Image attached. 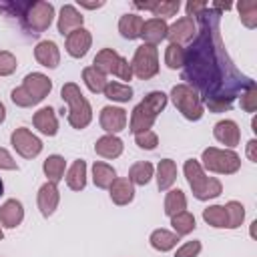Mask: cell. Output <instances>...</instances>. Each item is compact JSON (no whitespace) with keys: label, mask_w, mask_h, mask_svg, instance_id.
Returning <instances> with one entry per match:
<instances>
[{"label":"cell","mask_w":257,"mask_h":257,"mask_svg":"<svg viewBox=\"0 0 257 257\" xmlns=\"http://www.w3.org/2000/svg\"><path fill=\"white\" fill-rule=\"evenodd\" d=\"M177 241H179V235H175L173 231L169 229H155L149 237V243L155 251H161V253H167L171 249L177 247Z\"/></svg>","instance_id":"29"},{"label":"cell","mask_w":257,"mask_h":257,"mask_svg":"<svg viewBox=\"0 0 257 257\" xmlns=\"http://www.w3.org/2000/svg\"><path fill=\"white\" fill-rule=\"evenodd\" d=\"M207 6H209L207 2H193V0H191V2L185 4V10H187V16L193 18V16H199Z\"/></svg>","instance_id":"48"},{"label":"cell","mask_w":257,"mask_h":257,"mask_svg":"<svg viewBox=\"0 0 257 257\" xmlns=\"http://www.w3.org/2000/svg\"><path fill=\"white\" fill-rule=\"evenodd\" d=\"M6 120V106H4V102L0 100V124Z\"/></svg>","instance_id":"51"},{"label":"cell","mask_w":257,"mask_h":257,"mask_svg":"<svg viewBox=\"0 0 257 257\" xmlns=\"http://www.w3.org/2000/svg\"><path fill=\"white\" fill-rule=\"evenodd\" d=\"M22 86L28 90V94L36 102H42L52 90V80L42 72H28L22 80Z\"/></svg>","instance_id":"13"},{"label":"cell","mask_w":257,"mask_h":257,"mask_svg":"<svg viewBox=\"0 0 257 257\" xmlns=\"http://www.w3.org/2000/svg\"><path fill=\"white\" fill-rule=\"evenodd\" d=\"M169 98L173 100L175 108H177L187 120H201V118H203V114H205V104H203L199 92H197L193 86H189V84H185V82H179V84H175V86L171 88Z\"/></svg>","instance_id":"5"},{"label":"cell","mask_w":257,"mask_h":257,"mask_svg":"<svg viewBox=\"0 0 257 257\" xmlns=\"http://www.w3.org/2000/svg\"><path fill=\"white\" fill-rule=\"evenodd\" d=\"M34 128L44 137H54L58 133V118L52 106H42L32 114Z\"/></svg>","instance_id":"18"},{"label":"cell","mask_w":257,"mask_h":257,"mask_svg":"<svg viewBox=\"0 0 257 257\" xmlns=\"http://www.w3.org/2000/svg\"><path fill=\"white\" fill-rule=\"evenodd\" d=\"M239 104H241V108H243L245 112H255V110H257V86H255V82L249 84V86L241 92Z\"/></svg>","instance_id":"41"},{"label":"cell","mask_w":257,"mask_h":257,"mask_svg":"<svg viewBox=\"0 0 257 257\" xmlns=\"http://www.w3.org/2000/svg\"><path fill=\"white\" fill-rule=\"evenodd\" d=\"M24 221V207L18 199H6L0 205V227L16 229Z\"/></svg>","instance_id":"16"},{"label":"cell","mask_w":257,"mask_h":257,"mask_svg":"<svg viewBox=\"0 0 257 257\" xmlns=\"http://www.w3.org/2000/svg\"><path fill=\"white\" fill-rule=\"evenodd\" d=\"M2 239H4V229L0 227V241H2Z\"/></svg>","instance_id":"53"},{"label":"cell","mask_w":257,"mask_h":257,"mask_svg":"<svg viewBox=\"0 0 257 257\" xmlns=\"http://www.w3.org/2000/svg\"><path fill=\"white\" fill-rule=\"evenodd\" d=\"M60 96L68 104V114H66L68 124L76 131L86 128L92 122V106L88 98L82 94L80 86L76 82H66L60 88Z\"/></svg>","instance_id":"3"},{"label":"cell","mask_w":257,"mask_h":257,"mask_svg":"<svg viewBox=\"0 0 257 257\" xmlns=\"http://www.w3.org/2000/svg\"><path fill=\"white\" fill-rule=\"evenodd\" d=\"M108 100L112 102H128L133 98V86L126 82H116V80H108L102 92Z\"/></svg>","instance_id":"32"},{"label":"cell","mask_w":257,"mask_h":257,"mask_svg":"<svg viewBox=\"0 0 257 257\" xmlns=\"http://www.w3.org/2000/svg\"><path fill=\"white\" fill-rule=\"evenodd\" d=\"M92 46V34L90 30H86L84 26L82 28H76L74 32H70L66 36V42H64V48L66 52L72 56V58H82L86 56V52L90 50Z\"/></svg>","instance_id":"12"},{"label":"cell","mask_w":257,"mask_h":257,"mask_svg":"<svg viewBox=\"0 0 257 257\" xmlns=\"http://www.w3.org/2000/svg\"><path fill=\"white\" fill-rule=\"evenodd\" d=\"M183 211H187V195L181 189H169L165 195V215L171 219Z\"/></svg>","instance_id":"31"},{"label":"cell","mask_w":257,"mask_h":257,"mask_svg":"<svg viewBox=\"0 0 257 257\" xmlns=\"http://www.w3.org/2000/svg\"><path fill=\"white\" fill-rule=\"evenodd\" d=\"M213 137H215L217 143L225 145L227 149H233V147H237L239 141H241V128H239V124H237L235 120L223 118V120L215 122V126H213Z\"/></svg>","instance_id":"15"},{"label":"cell","mask_w":257,"mask_h":257,"mask_svg":"<svg viewBox=\"0 0 257 257\" xmlns=\"http://www.w3.org/2000/svg\"><path fill=\"white\" fill-rule=\"evenodd\" d=\"M10 145L12 149L22 157V159H36L40 153H42V141L32 133L28 131L26 126H18L12 131L10 135Z\"/></svg>","instance_id":"8"},{"label":"cell","mask_w":257,"mask_h":257,"mask_svg":"<svg viewBox=\"0 0 257 257\" xmlns=\"http://www.w3.org/2000/svg\"><path fill=\"white\" fill-rule=\"evenodd\" d=\"M143 22H145V18H143L141 14H135V12L122 14V16H120V20H118V32H120V36H122V38H126V40L141 38Z\"/></svg>","instance_id":"23"},{"label":"cell","mask_w":257,"mask_h":257,"mask_svg":"<svg viewBox=\"0 0 257 257\" xmlns=\"http://www.w3.org/2000/svg\"><path fill=\"white\" fill-rule=\"evenodd\" d=\"M114 179H116V171H114L112 165H108L104 161H94V165H92V183H94V187L108 189Z\"/></svg>","instance_id":"28"},{"label":"cell","mask_w":257,"mask_h":257,"mask_svg":"<svg viewBox=\"0 0 257 257\" xmlns=\"http://www.w3.org/2000/svg\"><path fill=\"white\" fill-rule=\"evenodd\" d=\"M58 203H60V191H58V185L46 181V183L38 189V193H36V205H38L40 215H42V217H50V215H54V211L58 209Z\"/></svg>","instance_id":"10"},{"label":"cell","mask_w":257,"mask_h":257,"mask_svg":"<svg viewBox=\"0 0 257 257\" xmlns=\"http://www.w3.org/2000/svg\"><path fill=\"white\" fill-rule=\"evenodd\" d=\"M98 122H100V128L106 135H116V133L126 128V110L120 108V106L106 104V106L100 108Z\"/></svg>","instance_id":"9"},{"label":"cell","mask_w":257,"mask_h":257,"mask_svg":"<svg viewBox=\"0 0 257 257\" xmlns=\"http://www.w3.org/2000/svg\"><path fill=\"white\" fill-rule=\"evenodd\" d=\"M64 179H66V185L70 191H82L86 187V163L82 159H76L68 167Z\"/></svg>","instance_id":"27"},{"label":"cell","mask_w":257,"mask_h":257,"mask_svg":"<svg viewBox=\"0 0 257 257\" xmlns=\"http://www.w3.org/2000/svg\"><path fill=\"white\" fill-rule=\"evenodd\" d=\"M118 60H120V54L114 48H102V50L96 52V56L92 60V66L98 72H102L104 76H108V74H114V68H116Z\"/></svg>","instance_id":"25"},{"label":"cell","mask_w":257,"mask_h":257,"mask_svg":"<svg viewBox=\"0 0 257 257\" xmlns=\"http://www.w3.org/2000/svg\"><path fill=\"white\" fill-rule=\"evenodd\" d=\"M225 207V215H227V229H237L243 225L245 221V207L239 201H229L223 205Z\"/></svg>","instance_id":"37"},{"label":"cell","mask_w":257,"mask_h":257,"mask_svg":"<svg viewBox=\"0 0 257 257\" xmlns=\"http://www.w3.org/2000/svg\"><path fill=\"white\" fill-rule=\"evenodd\" d=\"M0 169L2 171H18V163L14 161V157L0 147Z\"/></svg>","instance_id":"47"},{"label":"cell","mask_w":257,"mask_h":257,"mask_svg":"<svg viewBox=\"0 0 257 257\" xmlns=\"http://www.w3.org/2000/svg\"><path fill=\"white\" fill-rule=\"evenodd\" d=\"M82 80H84V84H86V88L90 90V92H94V94H98V92H104V86H106V76L102 74V72H98L94 66H86V68H82Z\"/></svg>","instance_id":"34"},{"label":"cell","mask_w":257,"mask_h":257,"mask_svg":"<svg viewBox=\"0 0 257 257\" xmlns=\"http://www.w3.org/2000/svg\"><path fill=\"white\" fill-rule=\"evenodd\" d=\"M165 64H167V68H171V70L183 68V64H185V48H183L181 44L169 42L167 48H165Z\"/></svg>","instance_id":"38"},{"label":"cell","mask_w":257,"mask_h":257,"mask_svg":"<svg viewBox=\"0 0 257 257\" xmlns=\"http://www.w3.org/2000/svg\"><path fill=\"white\" fill-rule=\"evenodd\" d=\"M18 68V60L10 50H0V76H10Z\"/></svg>","instance_id":"43"},{"label":"cell","mask_w":257,"mask_h":257,"mask_svg":"<svg viewBox=\"0 0 257 257\" xmlns=\"http://www.w3.org/2000/svg\"><path fill=\"white\" fill-rule=\"evenodd\" d=\"M245 155H247V159H249L251 163H257V141H255V139H251V141L247 143Z\"/></svg>","instance_id":"49"},{"label":"cell","mask_w":257,"mask_h":257,"mask_svg":"<svg viewBox=\"0 0 257 257\" xmlns=\"http://www.w3.org/2000/svg\"><path fill=\"white\" fill-rule=\"evenodd\" d=\"M171 227H173V233L179 235V237H185L189 233L195 231L197 227V221H195V215L191 211H183L175 217H171Z\"/></svg>","instance_id":"33"},{"label":"cell","mask_w":257,"mask_h":257,"mask_svg":"<svg viewBox=\"0 0 257 257\" xmlns=\"http://www.w3.org/2000/svg\"><path fill=\"white\" fill-rule=\"evenodd\" d=\"M133 76L141 80H149L159 74V48L153 44H141L135 50V56L131 60Z\"/></svg>","instance_id":"6"},{"label":"cell","mask_w":257,"mask_h":257,"mask_svg":"<svg viewBox=\"0 0 257 257\" xmlns=\"http://www.w3.org/2000/svg\"><path fill=\"white\" fill-rule=\"evenodd\" d=\"M108 195L114 205L124 207L128 203H133V199H135V185L126 177H116L112 181V185L108 187Z\"/></svg>","instance_id":"21"},{"label":"cell","mask_w":257,"mask_h":257,"mask_svg":"<svg viewBox=\"0 0 257 257\" xmlns=\"http://www.w3.org/2000/svg\"><path fill=\"white\" fill-rule=\"evenodd\" d=\"M183 173H185V179H187L195 199L209 201V199H215V197H219L223 193L221 181L217 177H209L199 161L187 159L185 165H183Z\"/></svg>","instance_id":"2"},{"label":"cell","mask_w":257,"mask_h":257,"mask_svg":"<svg viewBox=\"0 0 257 257\" xmlns=\"http://www.w3.org/2000/svg\"><path fill=\"white\" fill-rule=\"evenodd\" d=\"M153 114H161L163 110H165V106H167V102H169V96L163 92V90H151L149 94H145V98L141 100Z\"/></svg>","instance_id":"39"},{"label":"cell","mask_w":257,"mask_h":257,"mask_svg":"<svg viewBox=\"0 0 257 257\" xmlns=\"http://www.w3.org/2000/svg\"><path fill=\"white\" fill-rule=\"evenodd\" d=\"M201 167L215 175H235L241 169V157L233 149L207 147L201 153Z\"/></svg>","instance_id":"4"},{"label":"cell","mask_w":257,"mask_h":257,"mask_svg":"<svg viewBox=\"0 0 257 257\" xmlns=\"http://www.w3.org/2000/svg\"><path fill=\"white\" fill-rule=\"evenodd\" d=\"M157 187L159 191H169L177 181V163L173 159H163L157 165Z\"/></svg>","instance_id":"24"},{"label":"cell","mask_w":257,"mask_h":257,"mask_svg":"<svg viewBox=\"0 0 257 257\" xmlns=\"http://www.w3.org/2000/svg\"><path fill=\"white\" fill-rule=\"evenodd\" d=\"M22 20H24V26L28 30H32L34 34L44 32L50 28V24L54 20V6L50 2H44V0L30 2V4H26Z\"/></svg>","instance_id":"7"},{"label":"cell","mask_w":257,"mask_h":257,"mask_svg":"<svg viewBox=\"0 0 257 257\" xmlns=\"http://www.w3.org/2000/svg\"><path fill=\"white\" fill-rule=\"evenodd\" d=\"M167 30H169V24L167 20H161V18H149L143 22V30H141V38L145 44H161L165 38H167Z\"/></svg>","instance_id":"19"},{"label":"cell","mask_w":257,"mask_h":257,"mask_svg":"<svg viewBox=\"0 0 257 257\" xmlns=\"http://www.w3.org/2000/svg\"><path fill=\"white\" fill-rule=\"evenodd\" d=\"M157 120V114H153L143 102H139L133 110H131V120H128V131L133 135L145 133V131H153V124Z\"/></svg>","instance_id":"20"},{"label":"cell","mask_w":257,"mask_h":257,"mask_svg":"<svg viewBox=\"0 0 257 257\" xmlns=\"http://www.w3.org/2000/svg\"><path fill=\"white\" fill-rule=\"evenodd\" d=\"M201 249H203L201 241L193 239V241L183 243V245H181V247L175 251V255H173V257H197V255L201 253Z\"/></svg>","instance_id":"45"},{"label":"cell","mask_w":257,"mask_h":257,"mask_svg":"<svg viewBox=\"0 0 257 257\" xmlns=\"http://www.w3.org/2000/svg\"><path fill=\"white\" fill-rule=\"evenodd\" d=\"M181 10V2L179 0H165V2H155L153 6V16L155 18H161V20H167L171 16H177V12Z\"/></svg>","instance_id":"40"},{"label":"cell","mask_w":257,"mask_h":257,"mask_svg":"<svg viewBox=\"0 0 257 257\" xmlns=\"http://www.w3.org/2000/svg\"><path fill=\"white\" fill-rule=\"evenodd\" d=\"M10 100H12L16 106H20V108H30V106L38 104V102L28 94V90H26L24 86H16V88L10 92Z\"/></svg>","instance_id":"42"},{"label":"cell","mask_w":257,"mask_h":257,"mask_svg":"<svg viewBox=\"0 0 257 257\" xmlns=\"http://www.w3.org/2000/svg\"><path fill=\"white\" fill-rule=\"evenodd\" d=\"M197 36V22L195 18H189V16H183L179 18L177 22H173L167 30V38L169 42L173 44H185V42H191L193 38Z\"/></svg>","instance_id":"11"},{"label":"cell","mask_w":257,"mask_h":257,"mask_svg":"<svg viewBox=\"0 0 257 257\" xmlns=\"http://www.w3.org/2000/svg\"><path fill=\"white\" fill-rule=\"evenodd\" d=\"M122 139H118L116 135H102L94 143V153L102 159H116L122 155Z\"/></svg>","instance_id":"22"},{"label":"cell","mask_w":257,"mask_h":257,"mask_svg":"<svg viewBox=\"0 0 257 257\" xmlns=\"http://www.w3.org/2000/svg\"><path fill=\"white\" fill-rule=\"evenodd\" d=\"M135 143H137V147L143 149V151H155L157 145H159V137H157L155 131H145V133L135 135Z\"/></svg>","instance_id":"44"},{"label":"cell","mask_w":257,"mask_h":257,"mask_svg":"<svg viewBox=\"0 0 257 257\" xmlns=\"http://www.w3.org/2000/svg\"><path fill=\"white\" fill-rule=\"evenodd\" d=\"M34 58L44 68H56L60 64V48L54 40H40L34 46Z\"/></svg>","instance_id":"17"},{"label":"cell","mask_w":257,"mask_h":257,"mask_svg":"<svg viewBox=\"0 0 257 257\" xmlns=\"http://www.w3.org/2000/svg\"><path fill=\"white\" fill-rule=\"evenodd\" d=\"M4 195V181H2V177H0V197Z\"/></svg>","instance_id":"52"},{"label":"cell","mask_w":257,"mask_h":257,"mask_svg":"<svg viewBox=\"0 0 257 257\" xmlns=\"http://www.w3.org/2000/svg\"><path fill=\"white\" fill-rule=\"evenodd\" d=\"M203 221L215 229H227V215L223 205H209L203 209Z\"/></svg>","instance_id":"36"},{"label":"cell","mask_w":257,"mask_h":257,"mask_svg":"<svg viewBox=\"0 0 257 257\" xmlns=\"http://www.w3.org/2000/svg\"><path fill=\"white\" fill-rule=\"evenodd\" d=\"M102 6H104V2H80V8H88V10H96Z\"/></svg>","instance_id":"50"},{"label":"cell","mask_w":257,"mask_h":257,"mask_svg":"<svg viewBox=\"0 0 257 257\" xmlns=\"http://www.w3.org/2000/svg\"><path fill=\"white\" fill-rule=\"evenodd\" d=\"M42 171L46 175V181L58 185L64 179V173H66V161H64V157H60V155H48L46 161L42 163Z\"/></svg>","instance_id":"26"},{"label":"cell","mask_w":257,"mask_h":257,"mask_svg":"<svg viewBox=\"0 0 257 257\" xmlns=\"http://www.w3.org/2000/svg\"><path fill=\"white\" fill-rule=\"evenodd\" d=\"M197 18L199 34L191 48L185 50L183 80L199 92L209 110L221 112L231 108L233 98L253 84V80L239 74L229 60L219 34V12L207 6Z\"/></svg>","instance_id":"1"},{"label":"cell","mask_w":257,"mask_h":257,"mask_svg":"<svg viewBox=\"0 0 257 257\" xmlns=\"http://www.w3.org/2000/svg\"><path fill=\"white\" fill-rule=\"evenodd\" d=\"M153 177H155V167H153V163H149V161H139V163L131 165L126 179H128L133 185L145 187V185H149V181H151Z\"/></svg>","instance_id":"30"},{"label":"cell","mask_w":257,"mask_h":257,"mask_svg":"<svg viewBox=\"0 0 257 257\" xmlns=\"http://www.w3.org/2000/svg\"><path fill=\"white\" fill-rule=\"evenodd\" d=\"M239 10V20L245 28L253 30L257 26V2L255 0H243L237 4Z\"/></svg>","instance_id":"35"},{"label":"cell","mask_w":257,"mask_h":257,"mask_svg":"<svg viewBox=\"0 0 257 257\" xmlns=\"http://www.w3.org/2000/svg\"><path fill=\"white\" fill-rule=\"evenodd\" d=\"M84 24V16L82 12H78V8L74 4H64L58 12V20H56V28L62 36H68L70 32H74L76 28H82Z\"/></svg>","instance_id":"14"},{"label":"cell","mask_w":257,"mask_h":257,"mask_svg":"<svg viewBox=\"0 0 257 257\" xmlns=\"http://www.w3.org/2000/svg\"><path fill=\"white\" fill-rule=\"evenodd\" d=\"M112 76H118L120 80H133V66H131V62L124 56H120V60H118Z\"/></svg>","instance_id":"46"}]
</instances>
